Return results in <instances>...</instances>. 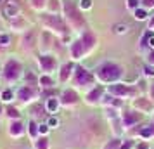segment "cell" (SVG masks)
<instances>
[{"instance_id":"ffe728a7","label":"cell","mask_w":154,"mask_h":149,"mask_svg":"<svg viewBox=\"0 0 154 149\" xmlns=\"http://www.w3.org/2000/svg\"><path fill=\"white\" fill-rule=\"evenodd\" d=\"M135 104H137L139 107H144V109H149V107H151V104H149L147 101H142V99H139L137 102H135Z\"/></svg>"},{"instance_id":"83f0119b","label":"cell","mask_w":154,"mask_h":149,"mask_svg":"<svg viewBox=\"0 0 154 149\" xmlns=\"http://www.w3.org/2000/svg\"><path fill=\"white\" fill-rule=\"evenodd\" d=\"M126 31V24H118L116 26V33H125Z\"/></svg>"},{"instance_id":"4dcf8cb0","label":"cell","mask_w":154,"mask_h":149,"mask_svg":"<svg viewBox=\"0 0 154 149\" xmlns=\"http://www.w3.org/2000/svg\"><path fill=\"white\" fill-rule=\"evenodd\" d=\"M11 42V38L9 36H0V45H7Z\"/></svg>"},{"instance_id":"f546056e","label":"cell","mask_w":154,"mask_h":149,"mask_svg":"<svg viewBox=\"0 0 154 149\" xmlns=\"http://www.w3.org/2000/svg\"><path fill=\"white\" fill-rule=\"evenodd\" d=\"M38 132H40V134H47V132H49V125H40V127H38Z\"/></svg>"},{"instance_id":"d6a6232c","label":"cell","mask_w":154,"mask_h":149,"mask_svg":"<svg viewBox=\"0 0 154 149\" xmlns=\"http://www.w3.org/2000/svg\"><path fill=\"white\" fill-rule=\"evenodd\" d=\"M146 75H154V66H146Z\"/></svg>"},{"instance_id":"74e56055","label":"cell","mask_w":154,"mask_h":149,"mask_svg":"<svg viewBox=\"0 0 154 149\" xmlns=\"http://www.w3.org/2000/svg\"><path fill=\"white\" fill-rule=\"evenodd\" d=\"M151 61H152V63H154V52H152V54H151Z\"/></svg>"},{"instance_id":"836d02e7","label":"cell","mask_w":154,"mask_h":149,"mask_svg":"<svg viewBox=\"0 0 154 149\" xmlns=\"http://www.w3.org/2000/svg\"><path fill=\"white\" fill-rule=\"evenodd\" d=\"M144 4H146L147 7H152V5H154V0H144Z\"/></svg>"},{"instance_id":"d6986e66","label":"cell","mask_w":154,"mask_h":149,"mask_svg":"<svg viewBox=\"0 0 154 149\" xmlns=\"http://www.w3.org/2000/svg\"><path fill=\"white\" fill-rule=\"evenodd\" d=\"M36 147H38V149H47V147H49V142H47V139H40V141L36 142Z\"/></svg>"},{"instance_id":"d590c367","label":"cell","mask_w":154,"mask_h":149,"mask_svg":"<svg viewBox=\"0 0 154 149\" xmlns=\"http://www.w3.org/2000/svg\"><path fill=\"white\" fill-rule=\"evenodd\" d=\"M149 45L154 49V36H151V38H149Z\"/></svg>"},{"instance_id":"7402d4cb","label":"cell","mask_w":154,"mask_h":149,"mask_svg":"<svg viewBox=\"0 0 154 149\" xmlns=\"http://www.w3.org/2000/svg\"><path fill=\"white\" fill-rule=\"evenodd\" d=\"M36 132H38V128H36V123H35V121H29V134L35 137Z\"/></svg>"},{"instance_id":"9a60e30c","label":"cell","mask_w":154,"mask_h":149,"mask_svg":"<svg viewBox=\"0 0 154 149\" xmlns=\"http://www.w3.org/2000/svg\"><path fill=\"white\" fill-rule=\"evenodd\" d=\"M140 135L142 137H149V135H154V127H144L140 130Z\"/></svg>"},{"instance_id":"e0dca14e","label":"cell","mask_w":154,"mask_h":149,"mask_svg":"<svg viewBox=\"0 0 154 149\" xmlns=\"http://www.w3.org/2000/svg\"><path fill=\"white\" fill-rule=\"evenodd\" d=\"M147 17V12L144 11V9H135V19H146Z\"/></svg>"},{"instance_id":"8d00e7d4","label":"cell","mask_w":154,"mask_h":149,"mask_svg":"<svg viewBox=\"0 0 154 149\" xmlns=\"http://www.w3.org/2000/svg\"><path fill=\"white\" fill-rule=\"evenodd\" d=\"M151 28L154 29V17H152V21H151Z\"/></svg>"},{"instance_id":"2e32d148","label":"cell","mask_w":154,"mask_h":149,"mask_svg":"<svg viewBox=\"0 0 154 149\" xmlns=\"http://www.w3.org/2000/svg\"><path fill=\"white\" fill-rule=\"evenodd\" d=\"M82 42H83V43H87V45L90 47L92 43L95 42V38H94V35H92V33H85V36H83V40H82Z\"/></svg>"},{"instance_id":"f1b7e54d","label":"cell","mask_w":154,"mask_h":149,"mask_svg":"<svg viewBox=\"0 0 154 149\" xmlns=\"http://www.w3.org/2000/svg\"><path fill=\"white\" fill-rule=\"evenodd\" d=\"M128 7H132V9H139V2H137V0H128Z\"/></svg>"},{"instance_id":"d4e9b609","label":"cell","mask_w":154,"mask_h":149,"mask_svg":"<svg viewBox=\"0 0 154 149\" xmlns=\"http://www.w3.org/2000/svg\"><path fill=\"white\" fill-rule=\"evenodd\" d=\"M118 147H119V141H112L106 146V149H118Z\"/></svg>"},{"instance_id":"30bf717a","label":"cell","mask_w":154,"mask_h":149,"mask_svg":"<svg viewBox=\"0 0 154 149\" xmlns=\"http://www.w3.org/2000/svg\"><path fill=\"white\" fill-rule=\"evenodd\" d=\"M17 12H19L17 5H14V4H9V5H5V16H9V17H14Z\"/></svg>"},{"instance_id":"ba28073f","label":"cell","mask_w":154,"mask_h":149,"mask_svg":"<svg viewBox=\"0 0 154 149\" xmlns=\"http://www.w3.org/2000/svg\"><path fill=\"white\" fill-rule=\"evenodd\" d=\"M23 132H24V125H23L21 121H14L11 125V134L12 135H21Z\"/></svg>"},{"instance_id":"5b68a950","label":"cell","mask_w":154,"mask_h":149,"mask_svg":"<svg viewBox=\"0 0 154 149\" xmlns=\"http://www.w3.org/2000/svg\"><path fill=\"white\" fill-rule=\"evenodd\" d=\"M109 92L112 94V95H125V94L130 92V88L126 85H119V83H116V85H109Z\"/></svg>"},{"instance_id":"603a6c76","label":"cell","mask_w":154,"mask_h":149,"mask_svg":"<svg viewBox=\"0 0 154 149\" xmlns=\"http://www.w3.org/2000/svg\"><path fill=\"white\" fill-rule=\"evenodd\" d=\"M80 7L82 9H90L92 7V0H80Z\"/></svg>"},{"instance_id":"8fae6325","label":"cell","mask_w":154,"mask_h":149,"mask_svg":"<svg viewBox=\"0 0 154 149\" xmlns=\"http://www.w3.org/2000/svg\"><path fill=\"white\" fill-rule=\"evenodd\" d=\"M57 107H59V101H57L56 97H52V99L47 101V109H49L50 113H56Z\"/></svg>"},{"instance_id":"277c9868","label":"cell","mask_w":154,"mask_h":149,"mask_svg":"<svg viewBox=\"0 0 154 149\" xmlns=\"http://www.w3.org/2000/svg\"><path fill=\"white\" fill-rule=\"evenodd\" d=\"M140 118L139 113H133V111H130V113H125V116H123V125L125 127H132L133 123H137Z\"/></svg>"},{"instance_id":"44dd1931","label":"cell","mask_w":154,"mask_h":149,"mask_svg":"<svg viewBox=\"0 0 154 149\" xmlns=\"http://www.w3.org/2000/svg\"><path fill=\"white\" fill-rule=\"evenodd\" d=\"M40 83H42L43 87H50L52 85V80H50L49 76H42V78H40Z\"/></svg>"},{"instance_id":"9c48e42d","label":"cell","mask_w":154,"mask_h":149,"mask_svg":"<svg viewBox=\"0 0 154 149\" xmlns=\"http://www.w3.org/2000/svg\"><path fill=\"white\" fill-rule=\"evenodd\" d=\"M29 97H33V90H31L29 87H24V88H21V90H19V99L28 101Z\"/></svg>"},{"instance_id":"8992f818","label":"cell","mask_w":154,"mask_h":149,"mask_svg":"<svg viewBox=\"0 0 154 149\" xmlns=\"http://www.w3.org/2000/svg\"><path fill=\"white\" fill-rule=\"evenodd\" d=\"M40 64H42V68L45 71H50L54 66H56V59L50 56H42L40 57Z\"/></svg>"},{"instance_id":"6da1fadb","label":"cell","mask_w":154,"mask_h":149,"mask_svg":"<svg viewBox=\"0 0 154 149\" xmlns=\"http://www.w3.org/2000/svg\"><path fill=\"white\" fill-rule=\"evenodd\" d=\"M99 76L106 82H112V80H118L121 76V68L114 63H106L99 68Z\"/></svg>"},{"instance_id":"7a4b0ae2","label":"cell","mask_w":154,"mask_h":149,"mask_svg":"<svg viewBox=\"0 0 154 149\" xmlns=\"http://www.w3.org/2000/svg\"><path fill=\"white\" fill-rule=\"evenodd\" d=\"M19 71H21L19 63L14 61V59H11V61L7 63V66H5V76H7L9 80H14V78L19 76Z\"/></svg>"},{"instance_id":"e575fe53","label":"cell","mask_w":154,"mask_h":149,"mask_svg":"<svg viewBox=\"0 0 154 149\" xmlns=\"http://www.w3.org/2000/svg\"><path fill=\"white\" fill-rule=\"evenodd\" d=\"M137 149H149V146H147V144H139Z\"/></svg>"},{"instance_id":"484cf974","label":"cell","mask_w":154,"mask_h":149,"mask_svg":"<svg viewBox=\"0 0 154 149\" xmlns=\"http://www.w3.org/2000/svg\"><path fill=\"white\" fill-rule=\"evenodd\" d=\"M2 97H4V101H11L12 99V92L11 90H5V92L2 94Z\"/></svg>"},{"instance_id":"4316f807","label":"cell","mask_w":154,"mask_h":149,"mask_svg":"<svg viewBox=\"0 0 154 149\" xmlns=\"http://www.w3.org/2000/svg\"><path fill=\"white\" fill-rule=\"evenodd\" d=\"M133 146V142L132 141H126V142H123L121 146H119V149H130Z\"/></svg>"},{"instance_id":"1f68e13d","label":"cell","mask_w":154,"mask_h":149,"mask_svg":"<svg viewBox=\"0 0 154 149\" xmlns=\"http://www.w3.org/2000/svg\"><path fill=\"white\" fill-rule=\"evenodd\" d=\"M7 113H9V116H14V118H17V116H19V113H17V111H16L14 107H11V109H9Z\"/></svg>"},{"instance_id":"4fadbf2b","label":"cell","mask_w":154,"mask_h":149,"mask_svg":"<svg viewBox=\"0 0 154 149\" xmlns=\"http://www.w3.org/2000/svg\"><path fill=\"white\" fill-rule=\"evenodd\" d=\"M66 11H68V14H71V17L75 19L76 23H80V17H78V12L75 11V7L71 5V4H66Z\"/></svg>"},{"instance_id":"cb8c5ba5","label":"cell","mask_w":154,"mask_h":149,"mask_svg":"<svg viewBox=\"0 0 154 149\" xmlns=\"http://www.w3.org/2000/svg\"><path fill=\"white\" fill-rule=\"evenodd\" d=\"M47 125H49V127H57V125H59V120H57L56 116H52V118H49Z\"/></svg>"},{"instance_id":"3957f363","label":"cell","mask_w":154,"mask_h":149,"mask_svg":"<svg viewBox=\"0 0 154 149\" xmlns=\"http://www.w3.org/2000/svg\"><path fill=\"white\" fill-rule=\"evenodd\" d=\"M76 82L80 85H87V83H92L94 82V76L83 68H76Z\"/></svg>"},{"instance_id":"7c38bea8","label":"cell","mask_w":154,"mask_h":149,"mask_svg":"<svg viewBox=\"0 0 154 149\" xmlns=\"http://www.w3.org/2000/svg\"><path fill=\"white\" fill-rule=\"evenodd\" d=\"M73 56L75 57H80L82 56V52H83V42H76L75 45H73Z\"/></svg>"},{"instance_id":"ac0fdd59","label":"cell","mask_w":154,"mask_h":149,"mask_svg":"<svg viewBox=\"0 0 154 149\" xmlns=\"http://www.w3.org/2000/svg\"><path fill=\"white\" fill-rule=\"evenodd\" d=\"M100 94H102V90H100V88H95L94 92L88 94V99H90V101H95V99H99V97H100Z\"/></svg>"},{"instance_id":"52a82bcc","label":"cell","mask_w":154,"mask_h":149,"mask_svg":"<svg viewBox=\"0 0 154 149\" xmlns=\"http://www.w3.org/2000/svg\"><path fill=\"white\" fill-rule=\"evenodd\" d=\"M78 95L73 90H66V92L63 94V102L64 104H73V102H76Z\"/></svg>"},{"instance_id":"5bb4252c","label":"cell","mask_w":154,"mask_h":149,"mask_svg":"<svg viewBox=\"0 0 154 149\" xmlns=\"http://www.w3.org/2000/svg\"><path fill=\"white\" fill-rule=\"evenodd\" d=\"M71 70H73V66H71V64H66V66L63 68V73H61V80H68Z\"/></svg>"}]
</instances>
